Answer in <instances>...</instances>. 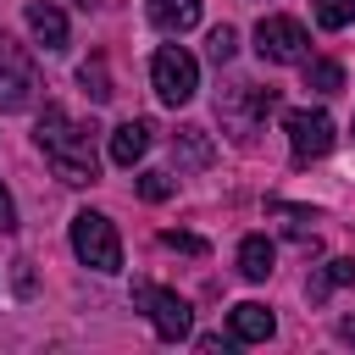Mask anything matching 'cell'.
Instances as JSON below:
<instances>
[{"label":"cell","instance_id":"cell-14","mask_svg":"<svg viewBox=\"0 0 355 355\" xmlns=\"http://www.w3.org/2000/svg\"><path fill=\"white\" fill-rule=\"evenodd\" d=\"M272 216L283 222V233H288L294 244L316 250V211H305V205H288V200H272Z\"/></svg>","mask_w":355,"mask_h":355},{"label":"cell","instance_id":"cell-19","mask_svg":"<svg viewBox=\"0 0 355 355\" xmlns=\"http://www.w3.org/2000/svg\"><path fill=\"white\" fill-rule=\"evenodd\" d=\"M311 11H316V22L333 28V33L355 22V0H311Z\"/></svg>","mask_w":355,"mask_h":355},{"label":"cell","instance_id":"cell-12","mask_svg":"<svg viewBox=\"0 0 355 355\" xmlns=\"http://www.w3.org/2000/svg\"><path fill=\"white\" fill-rule=\"evenodd\" d=\"M150 6V22L161 33H189L200 22V0H144Z\"/></svg>","mask_w":355,"mask_h":355},{"label":"cell","instance_id":"cell-2","mask_svg":"<svg viewBox=\"0 0 355 355\" xmlns=\"http://www.w3.org/2000/svg\"><path fill=\"white\" fill-rule=\"evenodd\" d=\"M150 83H155V100L161 105H189L194 89H200V61L183 44H161L150 55Z\"/></svg>","mask_w":355,"mask_h":355},{"label":"cell","instance_id":"cell-6","mask_svg":"<svg viewBox=\"0 0 355 355\" xmlns=\"http://www.w3.org/2000/svg\"><path fill=\"white\" fill-rule=\"evenodd\" d=\"M283 133H288V150H294L300 166H305V161H322V155L333 150V139H338V128H333V116H327L322 105L283 111Z\"/></svg>","mask_w":355,"mask_h":355},{"label":"cell","instance_id":"cell-17","mask_svg":"<svg viewBox=\"0 0 355 355\" xmlns=\"http://www.w3.org/2000/svg\"><path fill=\"white\" fill-rule=\"evenodd\" d=\"M305 89L338 94V89H344V67H338V61H305Z\"/></svg>","mask_w":355,"mask_h":355},{"label":"cell","instance_id":"cell-1","mask_svg":"<svg viewBox=\"0 0 355 355\" xmlns=\"http://www.w3.org/2000/svg\"><path fill=\"white\" fill-rule=\"evenodd\" d=\"M33 144L44 150V161L55 166L61 183H94V178H100L94 128H89V122H72L61 105H44V116H39V128H33Z\"/></svg>","mask_w":355,"mask_h":355},{"label":"cell","instance_id":"cell-4","mask_svg":"<svg viewBox=\"0 0 355 355\" xmlns=\"http://www.w3.org/2000/svg\"><path fill=\"white\" fill-rule=\"evenodd\" d=\"M133 305L150 316V327H155L166 344H178V338H189V333H194V311H189V300H183L178 288H161V283H133Z\"/></svg>","mask_w":355,"mask_h":355},{"label":"cell","instance_id":"cell-10","mask_svg":"<svg viewBox=\"0 0 355 355\" xmlns=\"http://www.w3.org/2000/svg\"><path fill=\"white\" fill-rule=\"evenodd\" d=\"M28 33H33L50 55H61V50H67V17H61V6H55V0H28Z\"/></svg>","mask_w":355,"mask_h":355},{"label":"cell","instance_id":"cell-23","mask_svg":"<svg viewBox=\"0 0 355 355\" xmlns=\"http://www.w3.org/2000/svg\"><path fill=\"white\" fill-rule=\"evenodd\" d=\"M11 227H17V205H11V194L0 183V233H11Z\"/></svg>","mask_w":355,"mask_h":355},{"label":"cell","instance_id":"cell-18","mask_svg":"<svg viewBox=\"0 0 355 355\" xmlns=\"http://www.w3.org/2000/svg\"><path fill=\"white\" fill-rule=\"evenodd\" d=\"M78 83H83V94H89V100H111V94H116V89H111V72H105V61H100V55L78 67Z\"/></svg>","mask_w":355,"mask_h":355},{"label":"cell","instance_id":"cell-13","mask_svg":"<svg viewBox=\"0 0 355 355\" xmlns=\"http://www.w3.org/2000/svg\"><path fill=\"white\" fill-rule=\"evenodd\" d=\"M172 155H178V166H189V172H200V166H211V133L205 128H178L172 133Z\"/></svg>","mask_w":355,"mask_h":355},{"label":"cell","instance_id":"cell-20","mask_svg":"<svg viewBox=\"0 0 355 355\" xmlns=\"http://www.w3.org/2000/svg\"><path fill=\"white\" fill-rule=\"evenodd\" d=\"M205 50H211V61L222 67V61H233V50H239V33L222 22V28H211V39H205Z\"/></svg>","mask_w":355,"mask_h":355},{"label":"cell","instance_id":"cell-15","mask_svg":"<svg viewBox=\"0 0 355 355\" xmlns=\"http://www.w3.org/2000/svg\"><path fill=\"white\" fill-rule=\"evenodd\" d=\"M272 261H277V255H272V239L250 233V239L239 244V272H244L250 283H266V277H272Z\"/></svg>","mask_w":355,"mask_h":355},{"label":"cell","instance_id":"cell-3","mask_svg":"<svg viewBox=\"0 0 355 355\" xmlns=\"http://www.w3.org/2000/svg\"><path fill=\"white\" fill-rule=\"evenodd\" d=\"M72 250L94 272H122V239H116L111 216H100V211H78L72 216Z\"/></svg>","mask_w":355,"mask_h":355},{"label":"cell","instance_id":"cell-16","mask_svg":"<svg viewBox=\"0 0 355 355\" xmlns=\"http://www.w3.org/2000/svg\"><path fill=\"white\" fill-rule=\"evenodd\" d=\"M338 283H355V261H349V255H333V261H327V266L305 283L311 305H322V300H327V288H338Z\"/></svg>","mask_w":355,"mask_h":355},{"label":"cell","instance_id":"cell-5","mask_svg":"<svg viewBox=\"0 0 355 355\" xmlns=\"http://www.w3.org/2000/svg\"><path fill=\"white\" fill-rule=\"evenodd\" d=\"M33 89H39V67H33L28 44L0 33V111H28Z\"/></svg>","mask_w":355,"mask_h":355},{"label":"cell","instance_id":"cell-11","mask_svg":"<svg viewBox=\"0 0 355 355\" xmlns=\"http://www.w3.org/2000/svg\"><path fill=\"white\" fill-rule=\"evenodd\" d=\"M105 150H111V161H116V166H133V161L150 150V122H139V116H133V122H116Z\"/></svg>","mask_w":355,"mask_h":355},{"label":"cell","instance_id":"cell-21","mask_svg":"<svg viewBox=\"0 0 355 355\" xmlns=\"http://www.w3.org/2000/svg\"><path fill=\"white\" fill-rule=\"evenodd\" d=\"M161 244H166V250H183V255H205V239L178 233V227H166V233H161Z\"/></svg>","mask_w":355,"mask_h":355},{"label":"cell","instance_id":"cell-24","mask_svg":"<svg viewBox=\"0 0 355 355\" xmlns=\"http://www.w3.org/2000/svg\"><path fill=\"white\" fill-rule=\"evenodd\" d=\"M338 333H344V338H349V344H355V316H349V322H344V327H338Z\"/></svg>","mask_w":355,"mask_h":355},{"label":"cell","instance_id":"cell-8","mask_svg":"<svg viewBox=\"0 0 355 355\" xmlns=\"http://www.w3.org/2000/svg\"><path fill=\"white\" fill-rule=\"evenodd\" d=\"M216 111L233 122V139H239V144H250V128H255L266 111H277V89H255V83H239L233 94H222V100H216Z\"/></svg>","mask_w":355,"mask_h":355},{"label":"cell","instance_id":"cell-25","mask_svg":"<svg viewBox=\"0 0 355 355\" xmlns=\"http://www.w3.org/2000/svg\"><path fill=\"white\" fill-rule=\"evenodd\" d=\"M72 6H83V11H94V6H100V0H72Z\"/></svg>","mask_w":355,"mask_h":355},{"label":"cell","instance_id":"cell-9","mask_svg":"<svg viewBox=\"0 0 355 355\" xmlns=\"http://www.w3.org/2000/svg\"><path fill=\"white\" fill-rule=\"evenodd\" d=\"M227 333H233V344H266L277 333V316L266 305H255V300H239L227 311Z\"/></svg>","mask_w":355,"mask_h":355},{"label":"cell","instance_id":"cell-22","mask_svg":"<svg viewBox=\"0 0 355 355\" xmlns=\"http://www.w3.org/2000/svg\"><path fill=\"white\" fill-rule=\"evenodd\" d=\"M139 194H144V200H166V194H172V178H166V172H144V178H139Z\"/></svg>","mask_w":355,"mask_h":355},{"label":"cell","instance_id":"cell-7","mask_svg":"<svg viewBox=\"0 0 355 355\" xmlns=\"http://www.w3.org/2000/svg\"><path fill=\"white\" fill-rule=\"evenodd\" d=\"M255 50H261V61L288 67V61H305L311 33H305L294 17H261V22H255Z\"/></svg>","mask_w":355,"mask_h":355}]
</instances>
